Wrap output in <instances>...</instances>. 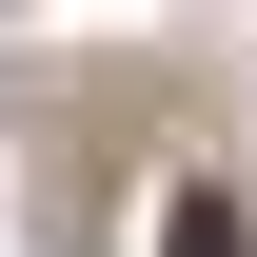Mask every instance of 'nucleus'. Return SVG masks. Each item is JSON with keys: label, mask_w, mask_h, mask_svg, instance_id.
<instances>
[{"label": "nucleus", "mask_w": 257, "mask_h": 257, "mask_svg": "<svg viewBox=\"0 0 257 257\" xmlns=\"http://www.w3.org/2000/svg\"><path fill=\"white\" fill-rule=\"evenodd\" d=\"M159 257H237V198H178V218H159Z\"/></svg>", "instance_id": "obj_1"}]
</instances>
